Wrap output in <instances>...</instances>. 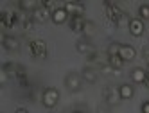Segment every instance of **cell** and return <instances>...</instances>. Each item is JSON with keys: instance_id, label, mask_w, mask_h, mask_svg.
Here are the masks:
<instances>
[{"instance_id": "20", "label": "cell", "mask_w": 149, "mask_h": 113, "mask_svg": "<svg viewBox=\"0 0 149 113\" xmlns=\"http://www.w3.org/2000/svg\"><path fill=\"white\" fill-rule=\"evenodd\" d=\"M138 18L142 22H147L149 20V4H140L138 6Z\"/></svg>"}, {"instance_id": "15", "label": "cell", "mask_w": 149, "mask_h": 113, "mask_svg": "<svg viewBox=\"0 0 149 113\" xmlns=\"http://www.w3.org/2000/svg\"><path fill=\"white\" fill-rule=\"evenodd\" d=\"M119 56L122 58V61H133L135 56H136V50L131 47V45H120V52Z\"/></svg>"}, {"instance_id": "22", "label": "cell", "mask_w": 149, "mask_h": 113, "mask_svg": "<svg viewBox=\"0 0 149 113\" xmlns=\"http://www.w3.org/2000/svg\"><path fill=\"white\" fill-rule=\"evenodd\" d=\"M130 20H131V18H127V15L124 13V16H122L120 20H119V22H117V25H119V27H124V25H130Z\"/></svg>"}, {"instance_id": "23", "label": "cell", "mask_w": 149, "mask_h": 113, "mask_svg": "<svg viewBox=\"0 0 149 113\" xmlns=\"http://www.w3.org/2000/svg\"><path fill=\"white\" fill-rule=\"evenodd\" d=\"M7 79H9V72H6V70L2 68V70H0V83L6 85V83H7Z\"/></svg>"}, {"instance_id": "11", "label": "cell", "mask_w": 149, "mask_h": 113, "mask_svg": "<svg viewBox=\"0 0 149 113\" xmlns=\"http://www.w3.org/2000/svg\"><path fill=\"white\" fill-rule=\"evenodd\" d=\"M0 18H2V25L7 27V29H13V27L20 22V20H18V15L13 13V11H4Z\"/></svg>"}, {"instance_id": "2", "label": "cell", "mask_w": 149, "mask_h": 113, "mask_svg": "<svg viewBox=\"0 0 149 113\" xmlns=\"http://www.w3.org/2000/svg\"><path fill=\"white\" fill-rule=\"evenodd\" d=\"M41 102H43L45 108L52 110V108H54L58 102H59V92H58L56 88H52V86L45 88L43 94H41Z\"/></svg>"}, {"instance_id": "18", "label": "cell", "mask_w": 149, "mask_h": 113, "mask_svg": "<svg viewBox=\"0 0 149 113\" xmlns=\"http://www.w3.org/2000/svg\"><path fill=\"white\" fill-rule=\"evenodd\" d=\"M144 79H146V70L144 68H133L131 70V81L136 85H144Z\"/></svg>"}, {"instance_id": "25", "label": "cell", "mask_w": 149, "mask_h": 113, "mask_svg": "<svg viewBox=\"0 0 149 113\" xmlns=\"http://www.w3.org/2000/svg\"><path fill=\"white\" fill-rule=\"evenodd\" d=\"M144 86H146V88H149V70L146 72V79H144Z\"/></svg>"}, {"instance_id": "8", "label": "cell", "mask_w": 149, "mask_h": 113, "mask_svg": "<svg viewBox=\"0 0 149 113\" xmlns=\"http://www.w3.org/2000/svg\"><path fill=\"white\" fill-rule=\"evenodd\" d=\"M65 11L70 15V16H84V6L81 2H72V0H68V2H65Z\"/></svg>"}, {"instance_id": "26", "label": "cell", "mask_w": 149, "mask_h": 113, "mask_svg": "<svg viewBox=\"0 0 149 113\" xmlns=\"http://www.w3.org/2000/svg\"><path fill=\"white\" fill-rule=\"evenodd\" d=\"M16 113H29L25 108H16Z\"/></svg>"}, {"instance_id": "14", "label": "cell", "mask_w": 149, "mask_h": 113, "mask_svg": "<svg viewBox=\"0 0 149 113\" xmlns=\"http://www.w3.org/2000/svg\"><path fill=\"white\" fill-rule=\"evenodd\" d=\"M52 16V13L49 11V9H45L43 6L41 7H38L36 11L33 13V18H34V22H40V24H43V22H47V20Z\"/></svg>"}, {"instance_id": "3", "label": "cell", "mask_w": 149, "mask_h": 113, "mask_svg": "<svg viewBox=\"0 0 149 113\" xmlns=\"http://www.w3.org/2000/svg\"><path fill=\"white\" fill-rule=\"evenodd\" d=\"M102 95H104V102L108 106H117L119 102L122 101L120 99V94H119V88H115L113 85H108L104 88V92H102Z\"/></svg>"}, {"instance_id": "1", "label": "cell", "mask_w": 149, "mask_h": 113, "mask_svg": "<svg viewBox=\"0 0 149 113\" xmlns=\"http://www.w3.org/2000/svg\"><path fill=\"white\" fill-rule=\"evenodd\" d=\"M65 88L70 92V94H76L83 88V77L81 74H76V72H68L65 76Z\"/></svg>"}, {"instance_id": "5", "label": "cell", "mask_w": 149, "mask_h": 113, "mask_svg": "<svg viewBox=\"0 0 149 113\" xmlns=\"http://www.w3.org/2000/svg\"><path fill=\"white\" fill-rule=\"evenodd\" d=\"M104 9H106V16H108L111 22L117 25V22L124 16V11L119 7V6H115V4H111V2H104Z\"/></svg>"}, {"instance_id": "21", "label": "cell", "mask_w": 149, "mask_h": 113, "mask_svg": "<svg viewBox=\"0 0 149 113\" xmlns=\"http://www.w3.org/2000/svg\"><path fill=\"white\" fill-rule=\"evenodd\" d=\"M120 45H122V43L111 42V43L108 45V49H106V52H108V56H119V52H120Z\"/></svg>"}, {"instance_id": "9", "label": "cell", "mask_w": 149, "mask_h": 113, "mask_svg": "<svg viewBox=\"0 0 149 113\" xmlns=\"http://www.w3.org/2000/svg\"><path fill=\"white\" fill-rule=\"evenodd\" d=\"M86 20H84V16H70L68 20V27L70 31H74V33H84V27H86Z\"/></svg>"}, {"instance_id": "16", "label": "cell", "mask_w": 149, "mask_h": 113, "mask_svg": "<svg viewBox=\"0 0 149 113\" xmlns=\"http://www.w3.org/2000/svg\"><path fill=\"white\" fill-rule=\"evenodd\" d=\"M20 6V9L22 11H25V13H34L38 7H41V2H38V0H22V2L18 4Z\"/></svg>"}, {"instance_id": "24", "label": "cell", "mask_w": 149, "mask_h": 113, "mask_svg": "<svg viewBox=\"0 0 149 113\" xmlns=\"http://www.w3.org/2000/svg\"><path fill=\"white\" fill-rule=\"evenodd\" d=\"M140 110H142V113H149V101H144V102H142Z\"/></svg>"}, {"instance_id": "12", "label": "cell", "mask_w": 149, "mask_h": 113, "mask_svg": "<svg viewBox=\"0 0 149 113\" xmlns=\"http://www.w3.org/2000/svg\"><path fill=\"white\" fill-rule=\"evenodd\" d=\"M50 20H52V22H54V24H65V22H68V20H70V15L65 11V7H58L56 9V11H52V16H50Z\"/></svg>"}, {"instance_id": "19", "label": "cell", "mask_w": 149, "mask_h": 113, "mask_svg": "<svg viewBox=\"0 0 149 113\" xmlns=\"http://www.w3.org/2000/svg\"><path fill=\"white\" fill-rule=\"evenodd\" d=\"M108 65H110L111 68H115V70L120 72V68H122V65H124V61H122L120 56H108Z\"/></svg>"}, {"instance_id": "17", "label": "cell", "mask_w": 149, "mask_h": 113, "mask_svg": "<svg viewBox=\"0 0 149 113\" xmlns=\"http://www.w3.org/2000/svg\"><path fill=\"white\" fill-rule=\"evenodd\" d=\"M119 94H120V99H122V101H130V99H133V95H135V88H133L131 85L124 83V85L119 86Z\"/></svg>"}, {"instance_id": "6", "label": "cell", "mask_w": 149, "mask_h": 113, "mask_svg": "<svg viewBox=\"0 0 149 113\" xmlns=\"http://www.w3.org/2000/svg\"><path fill=\"white\" fill-rule=\"evenodd\" d=\"M76 50L79 54H84V56H92V54H95V47H93V43L90 42L88 38H81V40H77L76 42Z\"/></svg>"}, {"instance_id": "4", "label": "cell", "mask_w": 149, "mask_h": 113, "mask_svg": "<svg viewBox=\"0 0 149 113\" xmlns=\"http://www.w3.org/2000/svg\"><path fill=\"white\" fill-rule=\"evenodd\" d=\"M29 50H31V56L36 58V59H45L47 58V45L45 42L41 40H33L29 43Z\"/></svg>"}, {"instance_id": "7", "label": "cell", "mask_w": 149, "mask_h": 113, "mask_svg": "<svg viewBox=\"0 0 149 113\" xmlns=\"http://www.w3.org/2000/svg\"><path fill=\"white\" fill-rule=\"evenodd\" d=\"M2 45L6 50H9V52H18L20 50V40L16 36H11V34H4L2 36Z\"/></svg>"}, {"instance_id": "10", "label": "cell", "mask_w": 149, "mask_h": 113, "mask_svg": "<svg viewBox=\"0 0 149 113\" xmlns=\"http://www.w3.org/2000/svg\"><path fill=\"white\" fill-rule=\"evenodd\" d=\"M127 27H130V33L133 34V36H142L144 34V31H146V25H144V22H142V20L140 18H131L130 20V25H127Z\"/></svg>"}, {"instance_id": "13", "label": "cell", "mask_w": 149, "mask_h": 113, "mask_svg": "<svg viewBox=\"0 0 149 113\" xmlns=\"http://www.w3.org/2000/svg\"><path fill=\"white\" fill-rule=\"evenodd\" d=\"M81 77H83V81L84 83H90V85H95L99 81V74L95 72L92 67H86V68H83V72H81Z\"/></svg>"}]
</instances>
